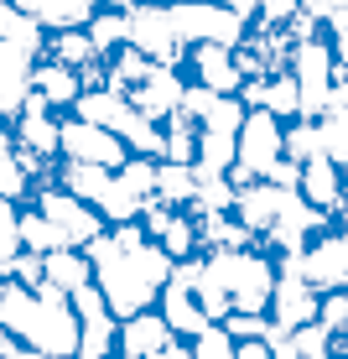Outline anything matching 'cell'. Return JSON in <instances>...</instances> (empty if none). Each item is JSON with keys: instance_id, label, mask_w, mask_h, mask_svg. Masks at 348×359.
<instances>
[{"instance_id": "7", "label": "cell", "mask_w": 348, "mask_h": 359, "mask_svg": "<svg viewBox=\"0 0 348 359\" xmlns=\"http://www.w3.org/2000/svg\"><path fill=\"white\" fill-rule=\"evenodd\" d=\"M182 73H188V83H197V89L208 94H239L244 89V68L239 57H234V47L223 42H197L182 53Z\"/></svg>"}, {"instance_id": "42", "label": "cell", "mask_w": 348, "mask_h": 359, "mask_svg": "<svg viewBox=\"0 0 348 359\" xmlns=\"http://www.w3.org/2000/svg\"><path fill=\"white\" fill-rule=\"evenodd\" d=\"M161 359H193V344L188 339H172L167 349H161Z\"/></svg>"}, {"instance_id": "1", "label": "cell", "mask_w": 348, "mask_h": 359, "mask_svg": "<svg viewBox=\"0 0 348 359\" xmlns=\"http://www.w3.org/2000/svg\"><path fill=\"white\" fill-rule=\"evenodd\" d=\"M83 255H89L94 287L104 292L115 318H135L146 307H156L161 287L172 281V266H177L141 224H109Z\"/></svg>"}, {"instance_id": "16", "label": "cell", "mask_w": 348, "mask_h": 359, "mask_svg": "<svg viewBox=\"0 0 348 359\" xmlns=\"http://www.w3.org/2000/svg\"><path fill=\"white\" fill-rule=\"evenodd\" d=\"M244 109H265V115H276V120H296L302 115V89H296V79H291V68L286 73H265V79H244Z\"/></svg>"}, {"instance_id": "44", "label": "cell", "mask_w": 348, "mask_h": 359, "mask_svg": "<svg viewBox=\"0 0 348 359\" xmlns=\"http://www.w3.org/2000/svg\"><path fill=\"white\" fill-rule=\"evenodd\" d=\"M16 151V130H11V120H0V156Z\"/></svg>"}, {"instance_id": "21", "label": "cell", "mask_w": 348, "mask_h": 359, "mask_svg": "<svg viewBox=\"0 0 348 359\" xmlns=\"http://www.w3.org/2000/svg\"><path fill=\"white\" fill-rule=\"evenodd\" d=\"M42 271H47V287H57L63 297H78L83 287H94V266L83 250H73V245H63V250L42 255Z\"/></svg>"}, {"instance_id": "19", "label": "cell", "mask_w": 348, "mask_h": 359, "mask_svg": "<svg viewBox=\"0 0 348 359\" xmlns=\"http://www.w3.org/2000/svg\"><path fill=\"white\" fill-rule=\"evenodd\" d=\"M32 68H36L32 53L0 42V120H16L21 104L32 99Z\"/></svg>"}, {"instance_id": "32", "label": "cell", "mask_w": 348, "mask_h": 359, "mask_svg": "<svg viewBox=\"0 0 348 359\" xmlns=\"http://www.w3.org/2000/svg\"><path fill=\"white\" fill-rule=\"evenodd\" d=\"M16 255H21V203L0 198V276H11Z\"/></svg>"}, {"instance_id": "36", "label": "cell", "mask_w": 348, "mask_h": 359, "mask_svg": "<svg viewBox=\"0 0 348 359\" xmlns=\"http://www.w3.org/2000/svg\"><path fill=\"white\" fill-rule=\"evenodd\" d=\"M322 32H328V42H333V53H338V63L348 68V0L333 11L328 21H322Z\"/></svg>"}, {"instance_id": "18", "label": "cell", "mask_w": 348, "mask_h": 359, "mask_svg": "<svg viewBox=\"0 0 348 359\" xmlns=\"http://www.w3.org/2000/svg\"><path fill=\"white\" fill-rule=\"evenodd\" d=\"M73 115H78V120H89V126L115 130L120 141H125V130L135 126V120H141V109H135L120 89H83V99L73 104Z\"/></svg>"}, {"instance_id": "5", "label": "cell", "mask_w": 348, "mask_h": 359, "mask_svg": "<svg viewBox=\"0 0 348 359\" xmlns=\"http://www.w3.org/2000/svg\"><path fill=\"white\" fill-rule=\"evenodd\" d=\"M57 162H78V167H109L120 172L130 162V146L120 141L115 130L89 126L78 115H63V135H57Z\"/></svg>"}, {"instance_id": "33", "label": "cell", "mask_w": 348, "mask_h": 359, "mask_svg": "<svg viewBox=\"0 0 348 359\" xmlns=\"http://www.w3.org/2000/svg\"><path fill=\"white\" fill-rule=\"evenodd\" d=\"M218 328L229 333L234 344H260V339H276V328H270V313H229Z\"/></svg>"}, {"instance_id": "38", "label": "cell", "mask_w": 348, "mask_h": 359, "mask_svg": "<svg viewBox=\"0 0 348 359\" xmlns=\"http://www.w3.org/2000/svg\"><path fill=\"white\" fill-rule=\"evenodd\" d=\"M302 16V0H260V16L255 21H276V27H286V21Z\"/></svg>"}, {"instance_id": "24", "label": "cell", "mask_w": 348, "mask_h": 359, "mask_svg": "<svg viewBox=\"0 0 348 359\" xmlns=\"http://www.w3.org/2000/svg\"><path fill=\"white\" fill-rule=\"evenodd\" d=\"M193 198H197V167H188V162H156V203L193 208Z\"/></svg>"}, {"instance_id": "3", "label": "cell", "mask_w": 348, "mask_h": 359, "mask_svg": "<svg viewBox=\"0 0 348 359\" xmlns=\"http://www.w3.org/2000/svg\"><path fill=\"white\" fill-rule=\"evenodd\" d=\"M167 16H172V32H177L182 47H197V42L239 47L244 32H250V21L229 16L218 0H177V6H167Z\"/></svg>"}, {"instance_id": "23", "label": "cell", "mask_w": 348, "mask_h": 359, "mask_svg": "<svg viewBox=\"0 0 348 359\" xmlns=\"http://www.w3.org/2000/svg\"><path fill=\"white\" fill-rule=\"evenodd\" d=\"M197 240H203V255L208 250H250V245H260L255 234L239 224V214H197Z\"/></svg>"}, {"instance_id": "20", "label": "cell", "mask_w": 348, "mask_h": 359, "mask_svg": "<svg viewBox=\"0 0 348 359\" xmlns=\"http://www.w3.org/2000/svg\"><path fill=\"white\" fill-rule=\"evenodd\" d=\"M11 6H21L27 16H36L47 32H68V27H89L104 0H11Z\"/></svg>"}, {"instance_id": "27", "label": "cell", "mask_w": 348, "mask_h": 359, "mask_svg": "<svg viewBox=\"0 0 348 359\" xmlns=\"http://www.w3.org/2000/svg\"><path fill=\"white\" fill-rule=\"evenodd\" d=\"M161 162H197V120L193 115H172L167 126H161Z\"/></svg>"}, {"instance_id": "34", "label": "cell", "mask_w": 348, "mask_h": 359, "mask_svg": "<svg viewBox=\"0 0 348 359\" xmlns=\"http://www.w3.org/2000/svg\"><path fill=\"white\" fill-rule=\"evenodd\" d=\"M120 182H125L141 203H151V198H156V162H151V156H130V162L120 167Z\"/></svg>"}, {"instance_id": "17", "label": "cell", "mask_w": 348, "mask_h": 359, "mask_svg": "<svg viewBox=\"0 0 348 359\" xmlns=\"http://www.w3.org/2000/svg\"><path fill=\"white\" fill-rule=\"evenodd\" d=\"M32 94L42 99L47 109H57V115H73V104L83 99V73L36 57V68H32Z\"/></svg>"}, {"instance_id": "6", "label": "cell", "mask_w": 348, "mask_h": 359, "mask_svg": "<svg viewBox=\"0 0 348 359\" xmlns=\"http://www.w3.org/2000/svg\"><path fill=\"white\" fill-rule=\"evenodd\" d=\"M317 302H322V292H317L291 261H281L276 292H270V328H276V333H291V328L317 323Z\"/></svg>"}, {"instance_id": "8", "label": "cell", "mask_w": 348, "mask_h": 359, "mask_svg": "<svg viewBox=\"0 0 348 359\" xmlns=\"http://www.w3.org/2000/svg\"><path fill=\"white\" fill-rule=\"evenodd\" d=\"M172 261H188V255H203V240H197V214L193 208H167V203H146V214L135 219Z\"/></svg>"}, {"instance_id": "22", "label": "cell", "mask_w": 348, "mask_h": 359, "mask_svg": "<svg viewBox=\"0 0 348 359\" xmlns=\"http://www.w3.org/2000/svg\"><path fill=\"white\" fill-rule=\"evenodd\" d=\"M42 57H47V63H63V68H78L83 73L89 63H99V47H94L89 27H68V32H47Z\"/></svg>"}, {"instance_id": "15", "label": "cell", "mask_w": 348, "mask_h": 359, "mask_svg": "<svg viewBox=\"0 0 348 359\" xmlns=\"http://www.w3.org/2000/svg\"><path fill=\"white\" fill-rule=\"evenodd\" d=\"M156 313L167 318V328L177 333V339H188V344L197 339V333H208V328H214V318L203 313L197 292L188 287V281H177V276H172L167 287H161V297H156Z\"/></svg>"}, {"instance_id": "28", "label": "cell", "mask_w": 348, "mask_h": 359, "mask_svg": "<svg viewBox=\"0 0 348 359\" xmlns=\"http://www.w3.org/2000/svg\"><path fill=\"white\" fill-rule=\"evenodd\" d=\"M317 130H322V151L348 172V104H328L317 115Z\"/></svg>"}, {"instance_id": "39", "label": "cell", "mask_w": 348, "mask_h": 359, "mask_svg": "<svg viewBox=\"0 0 348 359\" xmlns=\"http://www.w3.org/2000/svg\"><path fill=\"white\" fill-rule=\"evenodd\" d=\"M223 11H229V16H239V21H255L260 16V0H218Z\"/></svg>"}, {"instance_id": "43", "label": "cell", "mask_w": 348, "mask_h": 359, "mask_svg": "<svg viewBox=\"0 0 348 359\" xmlns=\"http://www.w3.org/2000/svg\"><path fill=\"white\" fill-rule=\"evenodd\" d=\"M16 349H21V339H16V333H11L6 323H0V359H11Z\"/></svg>"}, {"instance_id": "37", "label": "cell", "mask_w": 348, "mask_h": 359, "mask_svg": "<svg viewBox=\"0 0 348 359\" xmlns=\"http://www.w3.org/2000/svg\"><path fill=\"white\" fill-rule=\"evenodd\" d=\"M11 276L21 281V287H47V271H42V255H32V250H21L16 261H11Z\"/></svg>"}, {"instance_id": "26", "label": "cell", "mask_w": 348, "mask_h": 359, "mask_svg": "<svg viewBox=\"0 0 348 359\" xmlns=\"http://www.w3.org/2000/svg\"><path fill=\"white\" fill-rule=\"evenodd\" d=\"M0 42L21 47V53H32V57H42V47H47V27H42L36 16H27L21 6H0Z\"/></svg>"}, {"instance_id": "31", "label": "cell", "mask_w": 348, "mask_h": 359, "mask_svg": "<svg viewBox=\"0 0 348 359\" xmlns=\"http://www.w3.org/2000/svg\"><path fill=\"white\" fill-rule=\"evenodd\" d=\"M322 151V130H317V120H286V156H291L296 167L302 162H312V156Z\"/></svg>"}, {"instance_id": "29", "label": "cell", "mask_w": 348, "mask_h": 359, "mask_svg": "<svg viewBox=\"0 0 348 359\" xmlns=\"http://www.w3.org/2000/svg\"><path fill=\"white\" fill-rule=\"evenodd\" d=\"M89 36H94L99 57L120 53V47L130 42V21H125V11H109V6H99V16L89 21Z\"/></svg>"}, {"instance_id": "4", "label": "cell", "mask_w": 348, "mask_h": 359, "mask_svg": "<svg viewBox=\"0 0 348 359\" xmlns=\"http://www.w3.org/2000/svg\"><path fill=\"white\" fill-rule=\"evenodd\" d=\"M286 156V120L250 109L239 126V156H234V182H260Z\"/></svg>"}, {"instance_id": "46", "label": "cell", "mask_w": 348, "mask_h": 359, "mask_svg": "<svg viewBox=\"0 0 348 359\" xmlns=\"http://www.w3.org/2000/svg\"><path fill=\"white\" fill-rule=\"evenodd\" d=\"M0 6H11V0H0Z\"/></svg>"}, {"instance_id": "45", "label": "cell", "mask_w": 348, "mask_h": 359, "mask_svg": "<svg viewBox=\"0 0 348 359\" xmlns=\"http://www.w3.org/2000/svg\"><path fill=\"white\" fill-rule=\"evenodd\" d=\"M11 359H47V354H42V349H27V344H21V349L11 354Z\"/></svg>"}, {"instance_id": "25", "label": "cell", "mask_w": 348, "mask_h": 359, "mask_svg": "<svg viewBox=\"0 0 348 359\" xmlns=\"http://www.w3.org/2000/svg\"><path fill=\"white\" fill-rule=\"evenodd\" d=\"M234 156H239V135H218V130H197V172L203 177H234Z\"/></svg>"}, {"instance_id": "14", "label": "cell", "mask_w": 348, "mask_h": 359, "mask_svg": "<svg viewBox=\"0 0 348 359\" xmlns=\"http://www.w3.org/2000/svg\"><path fill=\"white\" fill-rule=\"evenodd\" d=\"M177 339V333L167 328V318L156 313V307H146V313L135 318H120V344H115V359H161V349Z\"/></svg>"}, {"instance_id": "40", "label": "cell", "mask_w": 348, "mask_h": 359, "mask_svg": "<svg viewBox=\"0 0 348 359\" xmlns=\"http://www.w3.org/2000/svg\"><path fill=\"white\" fill-rule=\"evenodd\" d=\"M338 6H343V0H302V16H312V21H328Z\"/></svg>"}, {"instance_id": "2", "label": "cell", "mask_w": 348, "mask_h": 359, "mask_svg": "<svg viewBox=\"0 0 348 359\" xmlns=\"http://www.w3.org/2000/svg\"><path fill=\"white\" fill-rule=\"evenodd\" d=\"M32 208H36V214H42L57 234H63V245H73V250H89L99 234L109 229L104 219H99V208H94V203H83L78 193H68L63 182H53V177H47V182H36Z\"/></svg>"}, {"instance_id": "9", "label": "cell", "mask_w": 348, "mask_h": 359, "mask_svg": "<svg viewBox=\"0 0 348 359\" xmlns=\"http://www.w3.org/2000/svg\"><path fill=\"white\" fill-rule=\"evenodd\" d=\"M125 21H130V47L135 53H146L151 63L182 68V53H188V47H182L177 32H172L167 6H135V11H125Z\"/></svg>"}, {"instance_id": "13", "label": "cell", "mask_w": 348, "mask_h": 359, "mask_svg": "<svg viewBox=\"0 0 348 359\" xmlns=\"http://www.w3.org/2000/svg\"><path fill=\"white\" fill-rule=\"evenodd\" d=\"M11 130H16V151L42 156V162H57V135H63V115H57V109H47L36 94L27 99V104H21V115L11 120Z\"/></svg>"}, {"instance_id": "47", "label": "cell", "mask_w": 348, "mask_h": 359, "mask_svg": "<svg viewBox=\"0 0 348 359\" xmlns=\"http://www.w3.org/2000/svg\"><path fill=\"white\" fill-rule=\"evenodd\" d=\"M78 359H83V354H78Z\"/></svg>"}, {"instance_id": "35", "label": "cell", "mask_w": 348, "mask_h": 359, "mask_svg": "<svg viewBox=\"0 0 348 359\" xmlns=\"http://www.w3.org/2000/svg\"><path fill=\"white\" fill-rule=\"evenodd\" d=\"M234 349H239V344H234L218 323L208 328V333H197V339H193V359H234Z\"/></svg>"}, {"instance_id": "10", "label": "cell", "mask_w": 348, "mask_h": 359, "mask_svg": "<svg viewBox=\"0 0 348 359\" xmlns=\"http://www.w3.org/2000/svg\"><path fill=\"white\" fill-rule=\"evenodd\" d=\"M296 193H302L317 214H328L333 224L348 219V172L333 162L328 151H317L312 162H302V182H296Z\"/></svg>"}, {"instance_id": "30", "label": "cell", "mask_w": 348, "mask_h": 359, "mask_svg": "<svg viewBox=\"0 0 348 359\" xmlns=\"http://www.w3.org/2000/svg\"><path fill=\"white\" fill-rule=\"evenodd\" d=\"M21 250H32V255H53V250H63V234L47 224V219L36 214L32 203H21Z\"/></svg>"}, {"instance_id": "41", "label": "cell", "mask_w": 348, "mask_h": 359, "mask_svg": "<svg viewBox=\"0 0 348 359\" xmlns=\"http://www.w3.org/2000/svg\"><path fill=\"white\" fill-rule=\"evenodd\" d=\"M109 11H135V6H177V0H104Z\"/></svg>"}, {"instance_id": "11", "label": "cell", "mask_w": 348, "mask_h": 359, "mask_svg": "<svg viewBox=\"0 0 348 359\" xmlns=\"http://www.w3.org/2000/svg\"><path fill=\"white\" fill-rule=\"evenodd\" d=\"M73 313H78V328H83L78 354H83V359H115V344H120V318L109 313L104 292H99V287H83L78 297H73Z\"/></svg>"}, {"instance_id": "12", "label": "cell", "mask_w": 348, "mask_h": 359, "mask_svg": "<svg viewBox=\"0 0 348 359\" xmlns=\"http://www.w3.org/2000/svg\"><path fill=\"white\" fill-rule=\"evenodd\" d=\"M182 94H188V73H182V68H167V63H156V68H151V73H146V79L125 94V99H130L135 109H141L146 120L167 126V120L182 109Z\"/></svg>"}]
</instances>
